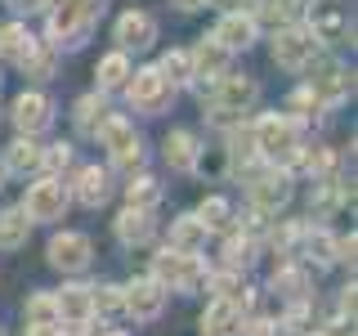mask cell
Here are the masks:
<instances>
[{"instance_id": "cell-1", "label": "cell", "mask_w": 358, "mask_h": 336, "mask_svg": "<svg viewBox=\"0 0 358 336\" xmlns=\"http://www.w3.org/2000/svg\"><path fill=\"white\" fill-rule=\"evenodd\" d=\"M152 283L175 287V291H197L206 283V269H201L197 255H179V251L166 246L162 255H152Z\"/></svg>"}, {"instance_id": "cell-2", "label": "cell", "mask_w": 358, "mask_h": 336, "mask_svg": "<svg viewBox=\"0 0 358 336\" xmlns=\"http://www.w3.org/2000/svg\"><path fill=\"white\" fill-rule=\"evenodd\" d=\"M255 148H260L268 162H291L300 148V139H296V121H287V117H264L260 126H255Z\"/></svg>"}, {"instance_id": "cell-3", "label": "cell", "mask_w": 358, "mask_h": 336, "mask_svg": "<svg viewBox=\"0 0 358 336\" xmlns=\"http://www.w3.org/2000/svg\"><path fill=\"white\" fill-rule=\"evenodd\" d=\"M99 139H103V148L112 153V162H121V166H139V162H143L139 134H134L130 121H121V117H103V126H99Z\"/></svg>"}, {"instance_id": "cell-4", "label": "cell", "mask_w": 358, "mask_h": 336, "mask_svg": "<svg viewBox=\"0 0 358 336\" xmlns=\"http://www.w3.org/2000/svg\"><path fill=\"white\" fill-rule=\"evenodd\" d=\"M67 206V193L59 179H41V184L27 188V202H22V216H27V224H41V220H59Z\"/></svg>"}, {"instance_id": "cell-5", "label": "cell", "mask_w": 358, "mask_h": 336, "mask_svg": "<svg viewBox=\"0 0 358 336\" xmlns=\"http://www.w3.org/2000/svg\"><path fill=\"white\" fill-rule=\"evenodd\" d=\"M94 14H99V0H63L50 18V36H63L67 45H76V36L90 27Z\"/></svg>"}, {"instance_id": "cell-6", "label": "cell", "mask_w": 358, "mask_h": 336, "mask_svg": "<svg viewBox=\"0 0 358 336\" xmlns=\"http://www.w3.org/2000/svg\"><path fill=\"white\" fill-rule=\"evenodd\" d=\"M313 54H318V41H313L309 27H287V31H278V41H273V63H282V67H305V63H313Z\"/></svg>"}, {"instance_id": "cell-7", "label": "cell", "mask_w": 358, "mask_h": 336, "mask_svg": "<svg viewBox=\"0 0 358 336\" xmlns=\"http://www.w3.org/2000/svg\"><path fill=\"white\" fill-rule=\"evenodd\" d=\"M255 94H260V85L251 81V76H220V85H215V112L224 117V112H246L255 104Z\"/></svg>"}, {"instance_id": "cell-8", "label": "cell", "mask_w": 358, "mask_h": 336, "mask_svg": "<svg viewBox=\"0 0 358 336\" xmlns=\"http://www.w3.org/2000/svg\"><path fill=\"white\" fill-rule=\"evenodd\" d=\"M166 99H171V85L162 81V72H157V67H143V72H134V81H130V104L139 108V112L166 108Z\"/></svg>"}, {"instance_id": "cell-9", "label": "cell", "mask_w": 358, "mask_h": 336, "mask_svg": "<svg viewBox=\"0 0 358 336\" xmlns=\"http://www.w3.org/2000/svg\"><path fill=\"white\" fill-rule=\"evenodd\" d=\"M126 309L134 314V318H157V314H162V305H166V287L162 283H152V278H134V283L126 287Z\"/></svg>"}, {"instance_id": "cell-10", "label": "cell", "mask_w": 358, "mask_h": 336, "mask_svg": "<svg viewBox=\"0 0 358 336\" xmlns=\"http://www.w3.org/2000/svg\"><path fill=\"white\" fill-rule=\"evenodd\" d=\"M50 265L67 269V274L85 269L90 265V238H85V233H59V238L50 242Z\"/></svg>"}, {"instance_id": "cell-11", "label": "cell", "mask_w": 358, "mask_h": 336, "mask_svg": "<svg viewBox=\"0 0 358 336\" xmlns=\"http://www.w3.org/2000/svg\"><path fill=\"white\" fill-rule=\"evenodd\" d=\"M350 90H354V76L345 72L341 63H322L318 72H313L309 94H313V99H327V104H336V99H345Z\"/></svg>"}, {"instance_id": "cell-12", "label": "cell", "mask_w": 358, "mask_h": 336, "mask_svg": "<svg viewBox=\"0 0 358 336\" xmlns=\"http://www.w3.org/2000/svg\"><path fill=\"white\" fill-rule=\"evenodd\" d=\"M210 41L224 45L229 54H233V50H246V45L255 41V18H251V14H224Z\"/></svg>"}, {"instance_id": "cell-13", "label": "cell", "mask_w": 358, "mask_h": 336, "mask_svg": "<svg viewBox=\"0 0 358 336\" xmlns=\"http://www.w3.org/2000/svg\"><path fill=\"white\" fill-rule=\"evenodd\" d=\"M157 36V22L148 14H139V9H130V14L117 18V41L126 45V50H148Z\"/></svg>"}, {"instance_id": "cell-14", "label": "cell", "mask_w": 358, "mask_h": 336, "mask_svg": "<svg viewBox=\"0 0 358 336\" xmlns=\"http://www.w3.org/2000/svg\"><path fill=\"white\" fill-rule=\"evenodd\" d=\"M14 121L22 134H41L50 126V99L45 94H18L14 99Z\"/></svg>"}, {"instance_id": "cell-15", "label": "cell", "mask_w": 358, "mask_h": 336, "mask_svg": "<svg viewBox=\"0 0 358 336\" xmlns=\"http://www.w3.org/2000/svg\"><path fill=\"white\" fill-rule=\"evenodd\" d=\"M242 328V309L233 300H210L206 314H201V332L206 336H233Z\"/></svg>"}, {"instance_id": "cell-16", "label": "cell", "mask_w": 358, "mask_h": 336, "mask_svg": "<svg viewBox=\"0 0 358 336\" xmlns=\"http://www.w3.org/2000/svg\"><path fill=\"white\" fill-rule=\"evenodd\" d=\"M287 197H291V179L287 175H264V179H255V184H251L255 211H278Z\"/></svg>"}, {"instance_id": "cell-17", "label": "cell", "mask_w": 358, "mask_h": 336, "mask_svg": "<svg viewBox=\"0 0 358 336\" xmlns=\"http://www.w3.org/2000/svg\"><path fill=\"white\" fill-rule=\"evenodd\" d=\"M188 63H193V76H220L224 67H229V50L215 41H201L193 54H188Z\"/></svg>"}, {"instance_id": "cell-18", "label": "cell", "mask_w": 358, "mask_h": 336, "mask_svg": "<svg viewBox=\"0 0 358 336\" xmlns=\"http://www.w3.org/2000/svg\"><path fill=\"white\" fill-rule=\"evenodd\" d=\"M201 242H206V229H201V220H197V216H184V220H175V224H171V251L193 255Z\"/></svg>"}, {"instance_id": "cell-19", "label": "cell", "mask_w": 358, "mask_h": 336, "mask_svg": "<svg viewBox=\"0 0 358 336\" xmlns=\"http://www.w3.org/2000/svg\"><path fill=\"white\" fill-rule=\"evenodd\" d=\"M117 238L121 242H130V246H139V242H148L152 238V216L148 211H121L117 216Z\"/></svg>"}, {"instance_id": "cell-20", "label": "cell", "mask_w": 358, "mask_h": 336, "mask_svg": "<svg viewBox=\"0 0 358 336\" xmlns=\"http://www.w3.org/2000/svg\"><path fill=\"white\" fill-rule=\"evenodd\" d=\"M166 162H171L175 171H193L197 166V139L188 130H171V139H166Z\"/></svg>"}, {"instance_id": "cell-21", "label": "cell", "mask_w": 358, "mask_h": 336, "mask_svg": "<svg viewBox=\"0 0 358 336\" xmlns=\"http://www.w3.org/2000/svg\"><path fill=\"white\" fill-rule=\"evenodd\" d=\"M54 309H59V318H67V323H85L90 318V287H63V296L54 300Z\"/></svg>"}, {"instance_id": "cell-22", "label": "cell", "mask_w": 358, "mask_h": 336, "mask_svg": "<svg viewBox=\"0 0 358 336\" xmlns=\"http://www.w3.org/2000/svg\"><path fill=\"white\" fill-rule=\"evenodd\" d=\"M36 50V41L27 36V27H0V54H5V59H14V63H27V54Z\"/></svg>"}, {"instance_id": "cell-23", "label": "cell", "mask_w": 358, "mask_h": 336, "mask_svg": "<svg viewBox=\"0 0 358 336\" xmlns=\"http://www.w3.org/2000/svg\"><path fill=\"white\" fill-rule=\"evenodd\" d=\"M27 216H22V211H5V216H0V251H18L22 242H27Z\"/></svg>"}, {"instance_id": "cell-24", "label": "cell", "mask_w": 358, "mask_h": 336, "mask_svg": "<svg viewBox=\"0 0 358 336\" xmlns=\"http://www.w3.org/2000/svg\"><path fill=\"white\" fill-rule=\"evenodd\" d=\"M76 197H81L85 206H99V202L108 197V175L99 171V166H85L81 179H76Z\"/></svg>"}, {"instance_id": "cell-25", "label": "cell", "mask_w": 358, "mask_h": 336, "mask_svg": "<svg viewBox=\"0 0 358 336\" xmlns=\"http://www.w3.org/2000/svg\"><path fill=\"white\" fill-rule=\"evenodd\" d=\"M5 166H9V171H36V166H41V148H36V144H31V139H18V144H9V153H5Z\"/></svg>"}, {"instance_id": "cell-26", "label": "cell", "mask_w": 358, "mask_h": 336, "mask_svg": "<svg viewBox=\"0 0 358 336\" xmlns=\"http://www.w3.org/2000/svg\"><path fill=\"white\" fill-rule=\"evenodd\" d=\"M157 72H162L166 85H179V81H188V76H193V63H188L184 50H171V54L162 59V67H157Z\"/></svg>"}, {"instance_id": "cell-27", "label": "cell", "mask_w": 358, "mask_h": 336, "mask_svg": "<svg viewBox=\"0 0 358 336\" xmlns=\"http://www.w3.org/2000/svg\"><path fill=\"white\" fill-rule=\"evenodd\" d=\"M126 76H130V63H126V54H108V59L99 63V85H103V90H117V85H126Z\"/></svg>"}, {"instance_id": "cell-28", "label": "cell", "mask_w": 358, "mask_h": 336, "mask_svg": "<svg viewBox=\"0 0 358 336\" xmlns=\"http://www.w3.org/2000/svg\"><path fill=\"white\" fill-rule=\"evenodd\" d=\"M126 309V300H121L117 287H90V314H103V318H112V314Z\"/></svg>"}, {"instance_id": "cell-29", "label": "cell", "mask_w": 358, "mask_h": 336, "mask_svg": "<svg viewBox=\"0 0 358 336\" xmlns=\"http://www.w3.org/2000/svg\"><path fill=\"white\" fill-rule=\"evenodd\" d=\"M229 216H233V211H229V202H224V197H206V202H201V211H197V220H201V229H224V224H229Z\"/></svg>"}, {"instance_id": "cell-30", "label": "cell", "mask_w": 358, "mask_h": 336, "mask_svg": "<svg viewBox=\"0 0 358 336\" xmlns=\"http://www.w3.org/2000/svg\"><path fill=\"white\" fill-rule=\"evenodd\" d=\"M126 197H130V211H148V206H157L162 188H157L152 179H134V184L126 188Z\"/></svg>"}, {"instance_id": "cell-31", "label": "cell", "mask_w": 358, "mask_h": 336, "mask_svg": "<svg viewBox=\"0 0 358 336\" xmlns=\"http://www.w3.org/2000/svg\"><path fill=\"white\" fill-rule=\"evenodd\" d=\"M27 328H50L54 318H59V309H54V296H31L27 300Z\"/></svg>"}, {"instance_id": "cell-32", "label": "cell", "mask_w": 358, "mask_h": 336, "mask_svg": "<svg viewBox=\"0 0 358 336\" xmlns=\"http://www.w3.org/2000/svg\"><path fill=\"white\" fill-rule=\"evenodd\" d=\"M76 121H81V130H99L103 126V99H81V104H76Z\"/></svg>"}, {"instance_id": "cell-33", "label": "cell", "mask_w": 358, "mask_h": 336, "mask_svg": "<svg viewBox=\"0 0 358 336\" xmlns=\"http://www.w3.org/2000/svg\"><path fill=\"white\" fill-rule=\"evenodd\" d=\"M22 67H27V76H36V81L54 76V50H41V45H36V50L27 54V63H22Z\"/></svg>"}, {"instance_id": "cell-34", "label": "cell", "mask_w": 358, "mask_h": 336, "mask_svg": "<svg viewBox=\"0 0 358 336\" xmlns=\"http://www.w3.org/2000/svg\"><path fill=\"white\" fill-rule=\"evenodd\" d=\"M309 255H313V260H318V265H331L336 260V238H327V233H309Z\"/></svg>"}, {"instance_id": "cell-35", "label": "cell", "mask_w": 358, "mask_h": 336, "mask_svg": "<svg viewBox=\"0 0 358 336\" xmlns=\"http://www.w3.org/2000/svg\"><path fill=\"white\" fill-rule=\"evenodd\" d=\"M309 31H313V41H318V45H322V41H341V36H345V22L327 14V18H318V22H313Z\"/></svg>"}, {"instance_id": "cell-36", "label": "cell", "mask_w": 358, "mask_h": 336, "mask_svg": "<svg viewBox=\"0 0 358 336\" xmlns=\"http://www.w3.org/2000/svg\"><path fill=\"white\" fill-rule=\"evenodd\" d=\"M273 287L287 291V296H300V291H305V274H296V269H282V274L273 278Z\"/></svg>"}, {"instance_id": "cell-37", "label": "cell", "mask_w": 358, "mask_h": 336, "mask_svg": "<svg viewBox=\"0 0 358 336\" xmlns=\"http://www.w3.org/2000/svg\"><path fill=\"white\" fill-rule=\"evenodd\" d=\"M41 162H45V166H54V171H59V166H67V162H72V148H67V144H59V148L41 153Z\"/></svg>"}, {"instance_id": "cell-38", "label": "cell", "mask_w": 358, "mask_h": 336, "mask_svg": "<svg viewBox=\"0 0 358 336\" xmlns=\"http://www.w3.org/2000/svg\"><path fill=\"white\" fill-rule=\"evenodd\" d=\"M291 112H296V117H305V108H318V99L309 94V90H300V94H291V104H287Z\"/></svg>"}, {"instance_id": "cell-39", "label": "cell", "mask_w": 358, "mask_h": 336, "mask_svg": "<svg viewBox=\"0 0 358 336\" xmlns=\"http://www.w3.org/2000/svg\"><path fill=\"white\" fill-rule=\"evenodd\" d=\"M9 5H14L18 14H36V9H45L50 0H9Z\"/></svg>"}, {"instance_id": "cell-40", "label": "cell", "mask_w": 358, "mask_h": 336, "mask_svg": "<svg viewBox=\"0 0 358 336\" xmlns=\"http://www.w3.org/2000/svg\"><path fill=\"white\" fill-rule=\"evenodd\" d=\"M251 336H273V323H264V318H255V323H251Z\"/></svg>"}, {"instance_id": "cell-41", "label": "cell", "mask_w": 358, "mask_h": 336, "mask_svg": "<svg viewBox=\"0 0 358 336\" xmlns=\"http://www.w3.org/2000/svg\"><path fill=\"white\" fill-rule=\"evenodd\" d=\"M27 336H63V328H54V323L50 328H27Z\"/></svg>"}, {"instance_id": "cell-42", "label": "cell", "mask_w": 358, "mask_h": 336, "mask_svg": "<svg viewBox=\"0 0 358 336\" xmlns=\"http://www.w3.org/2000/svg\"><path fill=\"white\" fill-rule=\"evenodd\" d=\"M341 309H345V314H354V287H345V296H341Z\"/></svg>"}, {"instance_id": "cell-43", "label": "cell", "mask_w": 358, "mask_h": 336, "mask_svg": "<svg viewBox=\"0 0 358 336\" xmlns=\"http://www.w3.org/2000/svg\"><path fill=\"white\" fill-rule=\"evenodd\" d=\"M171 5H179V9H197V5H206V0H171Z\"/></svg>"}, {"instance_id": "cell-44", "label": "cell", "mask_w": 358, "mask_h": 336, "mask_svg": "<svg viewBox=\"0 0 358 336\" xmlns=\"http://www.w3.org/2000/svg\"><path fill=\"white\" fill-rule=\"evenodd\" d=\"M215 5H238V0H215Z\"/></svg>"}, {"instance_id": "cell-45", "label": "cell", "mask_w": 358, "mask_h": 336, "mask_svg": "<svg viewBox=\"0 0 358 336\" xmlns=\"http://www.w3.org/2000/svg\"><path fill=\"white\" fill-rule=\"evenodd\" d=\"M108 336H121V332H108Z\"/></svg>"}]
</instances>
